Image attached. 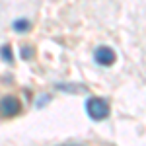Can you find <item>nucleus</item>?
Listing matches in <instances>:
<instances>
[{"label":"nucleus","instance_id":"f257e3e1","mask_svg":"<svg viewBox=\"0 0 146 146\" xmlns=\"http://www.w3.org/2000/svg\"><path fill=\"white\" fill-rule=\"evenodd\" d=\"M86 113L94 121H101L109 115V103L101 98H90L86 101Z\"/></svg>","mask_w":146,"mask_h":146},{"label":"nucleus","instance_id":"f03ea898","mask_svg":"<svg viewBox=\"0 0 146 146\" xmlns=\"http://www.w3.org/2000/svg\"><path fill=\"white\" fill-rule=\"evenodd\" d=\"M115 58H117V55H115V51L109 49V47H100L96 51V60H98V64H101V66H111L113 62H115Z\"/></svg>","mask_w":146,"mask_h":146},{"label":"nucleus","instance_id":"7ed1b4c3","mask_svg":"<svg viewBox=\"0 0 146 146\" xmlns=\"http://www.w3.org/2000/svg\"><path fill=\"white\" fill-rule=\"evenodd\" d=\"M20 109H22V105L16 98H4L2 100V115L4 117H14L20 113Z\"/></svg>","mask_w":146,"mask_h":146},{"label":"nucleus","instance_id":"20e7f679","mask_svg":"<svg viewBox=\"0 0 146 146\" xmlns=\"http://www.w3.org/2000/svg\"><path fill=\"white\" fill-rule=\"evenodd\" d=\"M14 29H16V31H27V29H29V22H27V20H18V22H14Z\"/></svg>","mask_w":146,"mask_h":146},{"label":"nucleus","instance_id":"39448f33","mask_svg":"<svg viewBox=\"0 0 146 146\" xmlns=\"http://www.w3.org/2000/svg\"><path fill=\"white\" fill-rule=\"evenodd\" d=\"M2 55H4V60H6V62H12V51H10L8 45L2 47Z\"/></svg>","mask_w":146,"mask_h":146}]
</instances>
